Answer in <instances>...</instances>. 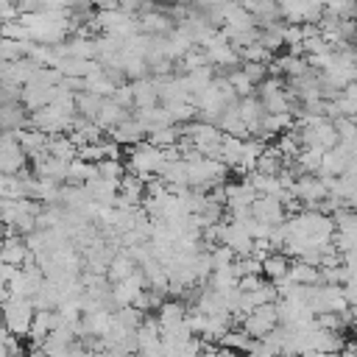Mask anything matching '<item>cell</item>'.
Instances as JSON below:
<instances>
[{"label": "cell", "mask_w": 357, "mask_h": 357, "mask_svg": "<svg viewBox=\"0 0 357 357\" xmlns=\"http://www.w3.org/2000/svg\"><path fill=\"white\" fill-rule=\"evenodd\" d=\"M165 159H167V148H159L151 139H142V142L128 148L126 167H128V173H137V176L148 178V176H159Z\"/></svg>", "instance_id": "obj_1"}, {"label": "cell", "mask_w": 357, "mask_h": 357, "mask_svg": "<svg viewBox=\"0 0 357 357\" xmlns=\"http://www.w3.org/2000/svg\"><path fill=\"white\" fill-rule=\"evenodd\" d=\"M33 315H36L33 301L28 296H11L8 287L3 284V321H6V326L14 335L28 337L31 324H33Z\"/></svg>", "instance_id": "obj_2"}, {"label": "cell", "mask_w": 357, "mask_h": 357, "mask_svg": "<svg viewBox=\"0 0 357 357\" xmlns=\"http://www.w3.org/2000/svg\"><path fill=\"white\" fill-rule=\"evenodd\" d=\"M31 165L28 151L20 145L17 131H3V145H0V170L3 173H20Z\"/></svg>", "instance_id": "obj_3"}, {"label": "cell", "mask_w": 357, "mask_h": 357, "mask_svg": "<svg viewBox=\"0 0 357 357\" xmlns=\"http://www.w3.org/2000/svg\"><path fill=\"white\" fill-rule=\"evenodd\" d=\"M276 324H279V307H276V301L259 304V307H254V310L243 318L245 332L254 335V337H265L268 332H273Z\"/></svg>", "instance_id": "obj_4"}, {"label": "cell", "mask_w": 357, "mask_h": 357, "mask_svg": "<svg viewBox=\"0 0 357 357\" xmlns=\"http://www.w3.org/2000/svg\"><path fill=\"white\" fill-rule=\"evenodd\" d=\"M114 142H120L123 148H131V145H137V142H142V139H148V128L131 114V117H126L123 123H117L114 128H109L106 131Z\"/></svg>", "instance_id": "obj_5"}, {"label": "cell", "mask_w": 357, "mask_h": 357, "mask_svg": "<svg viewBox=\"0 0 357 357\" xmlns=\"http://www.w3.org/2000/svg\"><path fill=\"white\" fill-rule=\"evenodd\" d=\"M251 212H254L257 220H265L271 226H276L287 218V209H284L279 195H257V201L251 204Z\"/></svg>", "instance_id": "obj_6"}, {"label": "cell", "mask_w": 357, "mask_h": 357, "mask_svg": "<svg viewBox=\"0 0 357 357\" xmlns=\"http://www.w3.org/2000/svg\"><path fill=\"white\" fill-rule=\"evenodd\" d=\"M145 198V178L137 173H126L120 178V195L114 206H139Z\"/></svg>", "instance_id": "obj_7"}, {"label": "cell", "mask_w": 357, "mask_h": 357, "mask_svg": "<svg viewBox=\"0 0 357 357\" xmlns=\"http://www.w3.org/2000/svg\"><path fill=\"white\" fill-rule=\"evenodd\" d=\"M28 120H31V109L17 100V103H3L0 106V123H3V131H20V128H28Z\"/></svg>", "instance_id": "obj_8"}, {"label": "cell", "mask_w": 357, "mask_h": 357, "mask_svg": "<svg viewBox=\"0 0 357 357\" xmlns=\"http://www.w3.org/2000/svg\"><path fill=\"white\" fill-rule=\"evenodd\" d=\"M134 114V109H128V106H123V103H117L114 98H106L103 100V106H100V112H98V117H95V123L100 126V128H114L117 123H123L126 117H131Z\"/></svg>", "instance_id": "obj_9"}, {"label": "cell", "mask_w": 357, "mask_h": 357, "mask_svg": "<svg viewBox=\"0 0 357 357\" xmlns=\"http://www.w3.org/2000/svg\"><path fill=\"white\" fill-rule=\"evenodd\" d=\"M131 86H134V109L162 103V98H159V86H156V78H153V75L137 78V81H131Z\"/></svg>", "instance_id": "obj_10"}, {"label": "cell", "mask_w": 357, "mask_h": 357, "mask_svg": "<svg viewBox=\"0 0 357 357\" xmlns=\"http://www.w3.org/2000/svg\"><path fill=\"white\" fill-rule=\"evenodd\" d=\"M290 265H293V257H287L284 251H271L265 259H262V273L271 279V282H282L287 273H290Z\"/></svg>", "instance_id": "obj_11"}, {"label": "cell", "mask_w": 357, "mask_h": 357, "mask_svg": "<svg viewBox=\"0 0 357 357\" xmlns=\"http://www.w3.org/2000/svg\"><path fill=\"white\" fill-rule=\"evenodd\" d=\"M17 139H20V145L28 151V156H33V153H39V151H45V148H47L50 134H47V131H42V128L28 126V128H20V131H17Z\"/></svg>", "instance_id": "obj_12"}, {"label": "cell", "mask_w": 357, "mask_h": 357, "mask_svg": "<svg viewBox=\"0 0 357 357\" xmlns=\"http://www.w3.org/2000/svg\"><path fill=\"white\" fill-rule=\"evenodd\" d=\"M137 268H139V265H137V259L123 248L120 254H114V257H112V262H109V271H106V273H109V279H112V282H120V279L131 276Z\"/></svg>", "instance_id": "obj_13"}, {"label": "cell", "mask_w": 357, "mask_h": 357, "mask_svg": "<svg viewBox=\"0 0 357 357\" xmlns=\"http://www.w3.org/2000/svg\"><path fill=\"white\" fill-rule=\"evenodd\" d=\"M251 340H254V335H248L245 326H231L220 337V346H223V351H248L251 349Z\"/></svg>", "instance_id": "obj_14"}, {"label": "cell", "mask_w": 357, "mask_h": 357, "mask_svg": "<svg viewBox=\"0 0 357 357\" xmlns=\"http://www.w3.org/2000/svg\"><path fill=\"white\" fill-rule=\"evenodd\" d=\"M103 95H98V92H92V89H81V92H75V109L84 114V117H98V112H100V106H103Z\"/></svg>", "instance_id": "obj_15"}, {"label": "cell", "mask_w": 357, "mask_h": 357, "mask_svg": "<svg viewBox=\"0 0 357 357\" xmlns=\"http://www.w3.org/2000/svg\"><path fill=\"white\" fill-rule=\"evenodd\" d=\"M47 151H50L53 156H59V159H67V162H73V159L78 156V145L73 142L70 134H50Z\"/></svg>", "instance_id": "obj_16"}, {"label": "cell", "mask_w": 357, "mask_h": 357, "mask_svg": "<svg viewBox=\"0 0 357 357\" xmlns=\"http://www.w3.org/2000/svg\"><path fill=\"white\" fill-rule=\"evenodd\" d=\"M148 139H151L153 145H159V148H176V145L181 142V126H178V123L162 126V128L151 131V134H148Z\"/></svg>", "instance_id": "obj_17"}, {"label": "cell", "mask_w": 357, "mask_h": 357, "mask_svg": "<svg viewBox=\"0 0 357 357\" xmlns=\"http://www.w3.org/2000/svg\"><path fill=\"white\" fill-rule=\"evenodd\" d=\"M243 148H245V137H234V134H226L223 137V162L229 167H237L243 162Z\"/></svg>", "instance_id": "obj_18"}, {"label": "cell", "mask_w": 357, "mask_h": 357, "mask_svg": "<svg viewBox=\"0 0 357 357\" xmlns=\"http://www.w3.org/2000/svg\"><path fill=\"white\" fill-rule=\"evenodd\" d=\"M31 42H33V39H6V36H3V45H0V59H3V61H17V59L28 56Z\"/></svg>", "instance_id": "obj_19"}, {"label": "cell", "mask_w": 357, "mask_h": 357, "mask_svg": "<svg viewBox=\"0 0 357 357\" xmlns=\"http://www.w3.org/2000/svg\"><path fill=\"white\" fill-rule=\"evenodd\" d=\"M126 173H128V167H126V156H106V159L98 162V176H103V178H114V181H120Z\"/></svg>", "instance_id": "obj_20"}, {"label": "cell", "mask_w": 357, "mask_h": 357, "mask_svg": "<svg viewBox=\"0 0 357 357\" xmlns=\"http://www.w3.org/2000/svg\"><path fill=\"white\" fill-rule=\"evenodd\" d=\"M262 114H265V109H262V103H259L257 95H243V98H240V117L248 123V131H251V126H254ZM248 137H251V134H248Z\"/></svg>", "instance_id": "obj_21"}, {"label": "cell", "mask_w": 357, "mask_h": 357, "mask_svg": "<svg viewBox=\"0 0 357 357\" xmlns=\"http://www.w3.org/2000/svg\"><path fill=\"white\" fill-rule=\"evenodd\" d=\"M0 33H3L6 39H31V28H28L20 17H17V20H3Z\"/></svg>", "instance_id": "obj_22"}, {"label": "cell", "mask_w": 357, "mask_h": 357, "mask_svg": "<svg viewBox=\"0 0 357 357\" xmlns=\"http://www.w3.org/2000/svg\"><path fill=\"white\" fill-rule=\"evenodd\" d=\"M335 126H337L340 142H357V117L340 114V117H335Z\"/></svg>", "instance_id": "obj_23"}, {"label": "cell", "mask_w": 357, "mask_h": 357, "mask_svg": "<svg viewBox=\"0 0 357 357\" xmlns=\"http://www.w3.org/2000/svg\"><path fill=\"white\" fill-rule=\"evenodd\" d=\"M240 56H243V61H271V59H273V53H271L265 45H259V42L243 47Z\"/></svg>", "instance_id": "obj_24"}, {"label": "cell", "mask_w": 357, "mask_h": 357, "mask_svg": "<svg viewBox=\"0 0 357 357\" xmlns=\"http://www.w3.org/2000/svg\"><path fill=\"white\" fill-rule=\"evenodd\" d=\"M243 73L254 81V84H262L268 78V61H243Z\"/></svg>", "instance_id": "obj_25"}, {"label": "cell", "mask_w": 357, "mask_h": 357, "mask_svg": "<svg viewBox=\"0 0 357 357\" xmlns=\"http://www.w3.org/2000/svg\"><path fill=\"white\" fill-rule=\"evenodd\" d=\"M17 100H22V84L3 81V86H0V103H17Z\"/></svg>", "instance_id": "obj_26"}, {"label": "cell", "mask_w": 357, "mask_h": 357, "mask_svg": "<svg viewBox=\"0 0 357 357\" xmlns=\"http://www.w3.org/2000/svg\"><path fill=\"white\" fill-rule=\"evenodd\" d=\"M117 103H123V106H128V109H134V86H131V81L128 84H120L117 89H114V95H112Z\"/></svg>", "instance_id": "obj_27"}, {"label": "cell", "mask_w": 357, "mask_h": 357, "mask_svg": "<svg viewBox=\"0 0 357 357\" xmlns=\"http://www.w3.org/2000/svg\"><path fill=\"white\" fill-rule=\"evenodd\" d=\"M343 293H346V301H349L351 307H357V276H349V279L343 282Z\"/></svg>", "instance_id": "obj_28"}]
</instances>
